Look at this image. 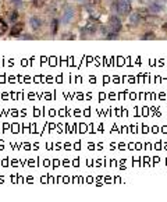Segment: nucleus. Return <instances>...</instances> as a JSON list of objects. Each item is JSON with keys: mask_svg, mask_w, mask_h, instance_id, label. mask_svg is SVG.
I'll use <instances>...</instances> for the list:
<instances>
[{"mask_svg": "<svg viewBox=\"0 0 167 202\" xmlns=\"http://www.w3.org/2000/svg\"><path fill=\"white\" fill-rule=\"evenodd\" d=\"M155 2H159V3H161V2H163V3H167V0H155Z\"/></svg>", "mask_w": 167, "mask_h": 202, "instance_id": "obj_18", "label": "nucleus"}, {"mask_svg": "<svg viewBox=\"0 0 167 202\" xmlns=\"http://www.w3.org/2000/svg\"><path fill=\"white\" fill-rule=\"evenodd\" d=\"M6 31H7V23L0 18V35L6 34Z\"/></svg>", "mask_w": 167, "mask_h": 202, "instance_id": "obj_13", "label": "nucleus"}, {"mask_svg": "<svg viewBox=\"0 0 167 202\" xmlns=\"http://www.w3.org/2000/svg\"><path fill=\"white\" fill-rule=\"evenodd\" d=\"M143 23L156 25V24L160 23V20H159V17H156V14H149V15H146V17H143Z\"/></svg>", "mask_w": 167, "mask_h": 202, "instance_id": "obj_9", "label": "nucleus"}, {"mask_svg": "<svg viewBox=\"0 0 167 202\" xmlns=\"http://www.w3.org/2000/svg\"><path fill=\"white\" fill-rule=\"evenodd\" d=\"M22 29H24V24H22V23H17L15 25H14L13 28H11V31H10V37H17V38H18Z\"/></svg>", "mask_w": 167, "mask_h": 202, "instance_id": "obj_8", "label": "nucleus"}, {"mask_svg": "<svg viewBox=\"0 0 167 202\" xmlns=\"http://www.w3.org/2000/svg\"><path fill=\"white\" fill-rule=\"evenodd\" d=\"M19 39H33V37H31V35H22V37H21V35H19Z\"/></svg>", "mask_w": 167, "mask_h": 202, "instance_id": "obj_16", "label": "nucleus"}, {"mask_svg": "<svg viewBox=\"0 0 167 202\" xmlns=\"http://www.w3.org/2000/svg\"><path fill=\"white\" fill-rule=\"evenodd\" d=\"M32 4L39 9V7H42L45 4V0H32Z\"/></svg>", "mask_w": 167, "mask_h": 202, "instance_id": "obj_15", "label": "nucleus"}, {"mask_svg": "<svg viewBox=\"0 0 167 202\" xmlns=\"http://www.w3.org/2000/svg\"><path fill=\"white\" fill-rule=\"evenodd\" d=\"M111 10L120 15H128L132 10L131 0H114L111 4Z\"/></svg>", "mask_w": 167, "mask_h": 202, "instance_id": "obj_1", "label": "nucleus"}, {"mask_svg": "<svg viewBox=\"0 0 167 202\" xmlns=\"http://www.w3.org/2000/svg\"><path fill=\"white\" fill-rule=\"evenodd\" d=\"M148 13L149 14H159V13H163L164 10V6L161 3H159V2H155V0H152L149 4H148Z\"/></svg>", "mask_w": 167, "mask_h": 202, "instance_id": "obj_4", "label": "nucleus"}, {"mask_svg": "<svg viewBox=\"0 0 167 202\" xmlns=\"http://www.w3.org/2000/svg\"><path fill=\"white\" fill-rule=\"evenodd\" d=\"M141 3H146V2H150V0H139Z\"/></svg>", "mask_w": 167, "mask_h": 202, "instance_id": "obj_19", "label": "nucleus"}, {"mask_svg": "<svg viewBox=\"0 0 167 202\" xmlns=\"http://www.w3.org/2000/svg\"><path fill=\"white\" fill-rule=\"evenodd\" d=\"M74 7L72 6H66L63 10H61V18H60V23L64 24V25H68L72 21L74 18Z\"/></svg>", "mask_w": 167, "mask_h": 202, "instance_id": "obj_3", "label": "nucleus"}, {"mask_svg": "<svg viewBox=\"0 0 167 202\" xmlns=\"http://www.w3.org/2000/svg\"><path fill=\"white\" fill-rule=\"evenodd\" d=\"M143 21V17H142L141 11H131L130 13V23L132 24V25H139V24Z\"/></svg>", "mask_w": 167, "mask_h": 202, "instance_id": "obj_5", "label": "nucleus"}, {"mask_svg": "<svg viewBox=\"0 0 167 202\" xmlns=\"http://www.w3.org/2000/svg\"><path fill=\"white\" fill-rule=\"evenodd\" d=\"M7 3L10 4V6H13L14 9H19V7L22 6V2H21V0H7Z\"/></svg>", "mask_w": 167, "mask_h": 202, "instance_id": "obj_11", "label": "nucleus"}, {"mask_svg": "<svg viewBox=\"0 0 167 202\" xmlns=\"http://www.w3.org/2000/svg\"><path fill=\"white\" fill-rule=\"evenodd\" d=\"M97 29V21L96 20H89L86 23V25L84 27V32H89V34H95Z\"/></svg>", "mask_w": 167, "mask_h": 202, "instance_id": "obj_7", "label": "nucleus"}, {"mask_svg": "<svg viewBox=\"0 0 167 202\" xmlns=\"http://www.w3.org/2000/svg\"><path fill=\"white\" fill-rule=\"evenodd\" d=\"M17 18H18V11H17V10L8 11V21H10V23H15Z\"/></svg>", "mask_w": 167, "mask_h": 202, "instance_id": "obj_10", "label": "nucleus"}, {"mask_svg": "<svg viewBox=\"0 0 167 202\" xmlns=\"http://www.w3.org/2000/svg\"><path fill=\"white\" fill-rule=\"evenodd\" d=\"M58 20H53L52 23H50V25H52V34L53 35H56L57 34V28H58Z\"/></svg>", "mask_w": 167, "mask_h": 202, "instance_id": "obj_12", "label": "nucleus"}, {"mask_svg": "<svg viewBox=\"0 0 167 202\" xmlns=\"http://www.w3.org/2000/svg\"><path fill=\"white\" fill-rule=\"evenodd\" d=\"M122 28V23L117 15H111L109 18V23H107V29L110 31V34H118Z\"/></svg>", "mask_w": 167, "mask_h": 202, "instance_id": "obj_2", "label": "nucleus"}, {"mask_svg": "<svg viewBox=\"0 0 167 202\" xmlns=\"http://www.w3.org/2000/svg\"><path fill=\"white\" fill-rule=\"evenodd\" d=\"M42 18H39L38 15H33V17H31L29 18V25H31V28L33 29V31H38V29H41L42 28Z\"/></svg>", "mask_w": 167, "mask_h": 202, "instance_id": "obj_6", "label": "nucleus"}, {"mask_svg": "<svg viewBox=\"0 0 167 202\" xmlns=\"http://www.w3.org/2000/svg\"><path fill=\"white\" fill-rule=\"evenodd\" d=\"M156 38V35H155V32H145V35H142V39L143 41H148V39H155Z\"/></svg>", "mask_w": 167, "mask_h": 202, "instance_id": "obj_14", "label": "nucleus"}, {"mask_svg": "<svg viewBox=\"0 0 167 202\" xmlns=\"http://www.w3.org/2000/svg\"><path fill=\"white\" fill-rule=\"evenodd\" d=\"M161 29H164V31H167V23H164L163 25H161Z\"/></svg>", "mask_w": 167, "mask_h": 202, "instance_id": "obj_17", "label": "nucleus"}]
</instances>
